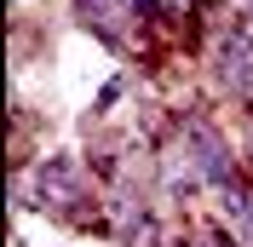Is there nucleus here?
Segmentation results:
<instances>
[{
	"mask_svg": "<svg viewBox=\"0 0 253 247\" xmlns=\"http://www.w3.org/2000/svg\"><path fill=\"white\" fill-rule=\"evenodd\" d=\"M178 150L196 161V172L207 178V190H219V196H224V190H236V155H230V138H224L213 121H202V115H196V121H184Z\"/></svg>",
	"mask_w": 253,
	"mask_h": 247,
	"instance_id": "f03ea898",
	"label": "nucleus"
},
{
	"mask_svg": "<svg viewBox=\"0 0 253 247\" xmlns=\"http://www.w3.org/2000/svg\"><path fill=\"white\" fill-rule=\"evenodd\" d=\"M190 12V0H150V17H178Z\"/></svg>",
	"mask_w": 253,
	"mask_h": 247,
	"instance_id": "6e6552de",
	"label": "nucleus"
},
{
	"mask_svg": "<svg viewBox=\"0 0 253 247\" xmlns=\"http://www.w3.org/2000/svg\"><path fill=\"white\" fill-rule=\"evenodd\" d=\"M213 81L230 98H253V35L248 29H224L213 41Z\"/></svg>",
	"mask_w": 253,
	"mask_h": 247,
	"instance_id": "7ed1b4c3",
	"label": "nucleus"
},
{
	"mask_svg": "<svg viewBox=\"0 0 253 247\" xmlns=\"http://www.w3.org/2000/svg\"><path fill=\"white\" fill-rule=\"evenodd\" d=\"M248 12H253V0H248Z\"/></svg>",
	"mask_w": 253,
	"mask_h": 247,
	"instance_id": "1a4fd4ad",
	"label": "nucleus"
},
{
	"mask_svg": "<svg viewBox=\"0 0 253 247\" xmlns=\"http://www.w3.org/2000/svg\"><path fill=\"white\" fill-rule=\"evenodd\" d=\"M81 23L104 41V46H126V23H132V0H75Z\"/></svg>",
	"mask_w": 253,
	"mask_h": 247,
	"instance_id": "20e7f679",
	"label": "nucleus"
},
{
	"mask_svg": "<svg viewBox=\"0 0 253 247\" xmlns=\"http://www.w3.org/2000/svg\"><path fill=\"white\" fill-rule=\"evenodd\" d=\"M219 201H224V218H230V236H236L242 247H253V196L236 184V190H224Z\"/></svg>",
	"mask_w": 253,
	"mask_h": 247,
	"instance_id": "423d86ee",
	"label": "nucleus"
},
{
	"mask_svg": "<svg viewBox=\"0 0 253 247\" xmlns=\"http://www.w3.org/2000/svg\"><path fill=\"white\" fill-rule=\"evenodd\" d=\"M161 190H167V196H196V190H207V178L202 172H196V161H190L184 150H167L161 155Z\"/></svg>",
	"mask_w": 253,
	"mask_h": 247,
	"instance_id": "39448f33",
	"label": "nucleus"
},
{
	"mask_svg": "<svg viewBox=\"0 0 253 247\" xmlns=\"http://www.w3.org/2000/svg\"><path fill=\"white\" fill-rule=\"evenodd\" d=\"M35 207L58 218H86L92 213V178L75 155H41L35 161Z\"/></svg>",
	"mask_w": 253,
	"mask_h": 247,
	"instance_id": "f257e3e1",
	"label": "nucleus"
},
{
	"mask_svg": "<svg viewBox=\"0 0 253 247\" xmlns=\"http://www.w3.org/2000/svg\"><path fill=\"white\" fill-rule=\"evenodd\" d=\"M184 247H242L236 236H224V230H202V236H190Z\"/></svg>",
	"mask_w": 253,
	"mask_h": 247,
	"instance_id": "0eeeda50",
	"label": "nucleus"
}]
</instances>
